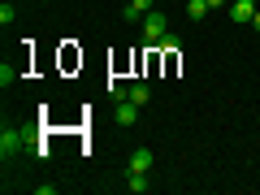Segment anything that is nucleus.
Returning a JSON list of instances; mask_svg holds the SVG:
<instances>
[{
    "label": "nucleus",
    "mask_w": 260,
    "mask_h": 195,
    "mask_svg": "<svg viewBox=\"0 0 260 195\" xmlns=\"http://www.w3.org/2000/svg\"><path fill=\"white\" fill-rule=\"evenodd\" d=\"M165 35H169V18L152 9L148 18H143V44H148V48H160V39H165Z\"/></svg>",
    "instance_id": "nucleus-1"
},
{
    "label": "nucleus",
    "mask_w": 260,
    "mask_h": 195,
    "mask_svg": "<svg viewBox=\"0 0 260 195\" xmlns=\"http://www.w3.org/2000/svg\"><path fill=\"white\" fill-rule=\"evenodd\" d=\"M26 139H30L26 130H9V126H5V130H0V156L13 160V156L22 152V143H26Z\"/></svg>",
    "instance_id": "nucleus-2"
},
{
    "label": "nucleus",
    "mask_w": 260,
    "mask_h": 195,
    "mask_svg": "<svg viewBox=\"0 0 260 195\" xmlns=\"http://www.w3.org/2000/svg\"><path fill=\"white\" fill-rule=\"evenodd\" d=\"M152 165H156V156H152V148H135L130 152V174H152Z\"/></svg>",
    "instance_id": "nucleus-3"
},
{
    "label": "nucleus",
    "mask_w": 260,
    "mask_h": 195,
    "mask_svg": "<svg viewBox=\"0 0 260 195\" xmlns=\"http://www.w3.org/2000/svg\"><path fill=\"white\" fill-rule=\"evenodd\" d=\"M113 121H117V126H135V121H139V104L130 100H117V109H113Z\"/></svg>",
    "instance_id": "nucleus-4"
},
{
    "label": "nucleus",
    "mask_w": 260,
    "mask_h": 195,
    "mask_svg": "<svg viewBox=\"0 0 260 195\" xmlns=\"http://www.w3.org/2000/svg\"><path fill=\"white\" fill-rule=\"evenodd\" d=\"M256 9H260L256 0H230V18L239 22V26H247V22L256 18Z\"/></svg>",
    "instance_id": "nucleus-5"
},
{
    "label": "nucleus",
    "mask_w": 260,
    "mask_h": 195,
    "mask_svg": "<svg viewBox=\"0 0 260 195\" xmlns=\"http://www.w3.org/2000/svg\"><path fill=\"white\" fill-rule=\"evenodd\" d=\"M152 9H156L152 0H130V5H126V22H143Z\"/></svg>",
    "instance_id": "nucleus-6"
},
{
    "label": "nucleus",
    "mask_w": 260,
    "mask_h": 195,
    "mask_svg": "<svg viewBox=\"0 0 260 195\" xmlns=\"http://www.w3.org/2000/svg\"><path fill=\"white\" fill-rule=\"evenodd\" d=\"M126 95H130V100H135V104H139V109H143V104L152 100V87H148V83H135V87H130Z\"/></svg>",
    "instance_id": "nucleus-7"
},
{
    "label": "nucleus",
    "mask_w": 260,
    "mask_h": 195,
    "mask_svg": "<svg viewBox=\"0 0 260 195\" xmlns=\"http://www.w3.org/2000/svg\"><path fill=\"white\" fill-rule=\"evenodd\" d=\"M126 186H130V191H135V195H143V191H148V174H126Z\"/></svg>",
    "instance_id": "nucleus-8"
},
{
    "label": "nucleus",
    "mask_w": 260,
    "mask_h": 195,
    "mask_svg": "<svg viewBox=\"0 0 260 195\" xmlns=\"http://www.w3.org/2000/svg\"><path fill=\"white\" fill-rule=\"evenodd\" d=\"M204 13H208V0H186V18H195V22H200Z\"/></svg>",
    "instance_id": "nucleus-9"
},
{
    "label": "nucleus",
    "mask_w": 260,
    "mask_h": 195,
    "mask_svg": "<svg viewBox=\"0 0 260 195\" xmlns=\"http://www.w3.org/2000/svg\"><path fill=\"white\" fill-rule=\"evenodd\" d=\"M13 18H18V5H9V0H5V5H0V26H9Z\"/></svg>",
    "instance_id": "nucleus-10"
},
{
    "label": "nucleus",
    "mask_w": 260,
    "mask_h": 195,
    "mask_svg": "<svg viewBox=\"0 0 260 195\" xmlns=\"http://www.w3.org/2000/svg\"><path fill=\"white\" fill-rule=\"evenodd\" d=\"M13 78H18V70H13V65H9V61H5V65H0V87H9V83H13Z\"/></svg>",
    "instance_id": "nucleus-11"
},
{
    "label": "nucleus",
    "mask_w": 260,
    "mask_h": 195,
    "mask_svg": "<svg viewBox=\"0 0 260 195\" xmlns=\"http://www.w3.org/2000/svg\"><path fill=\"white\" fill-rule=\"evenodd\" d=\"M225 5H230V0H208V9H225Z\"/></svg>",
    "instance_id": "nucleus-12"
},
{
    "label": "nucleus",
    "mask_w": 260,
    "mask_h": 195,
    "mask_svg": "<svg viewBox=\"0 0 260 195\" xmlns=\"http://www.w3.org/2000/svg\"><path fill=\"white\" fill-rule=\"evenodd\" d=\"M251 26H256V35H260V9H256V18H251Z\"/></svg>",
    "instance_id": "nucleus-13"
},
{
    "label": "nucleus",
    "mask_w": 260,
    "mask_h": 195,
    "mask_svg": "<svg viewBox=\"0 0 260 195\" xmlns=\"http://www.w3.org/2000/svg\"><path fill=\"white\" fill-rule=\"evenodd\" d=\"M256 5H260V0H256Z\"/></svg>",
    "instance_id": "nucleus-14"
}]
</instances>
